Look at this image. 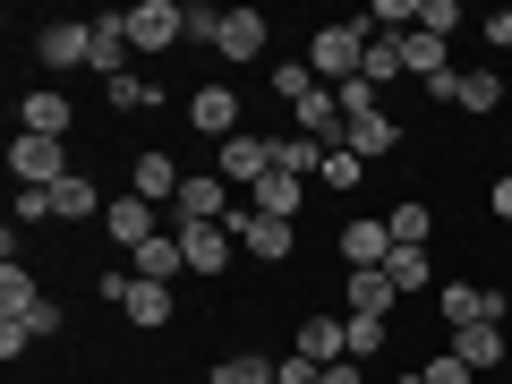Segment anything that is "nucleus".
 I'll return each mask as SVG.
<instances>
[{"mask_svg": "<svg viewBox=\"0 0 512 384\" xmlns=\"http://www.w3.org/2000/svg\"><path fill=\"white\" fill-rule=\"evenodd\" d=\"M419 384H478V376L453 359V350H444V359H427V367H419Z\"/></svg>", "mask_w": 512, "mask_h": 384, "instance_id": "obj_39", "label": "nucleus"}, {"mask_svg": "<svg viewBox=\"0 0 512 384\" xmlns=\"http://www.w3.org/2000/svg\"><path fill=\"white\" fill-rule=\"evenodd\" d=\"M436 308H444V325H504V299H495V291H478V282H444V291H436Z\"/></svg>", "mask_w": 512, "mask_h": 384, "instance_id": "obj_9", "label": "nucleus"}, {"mask_svg": "<svg viewBox=\"0 0 512 384\" xmlns=\"http://www.w3.org/2000/svg\"><path fill=\"white\" fill-rule=\"evenodd\" d=\"M231 239L248 256H265V265H282L291 239H299V222H274V214H256V205H231Z\"/></svg>", "mask_w": 512, "mask_h": 384, "instance_id": "obj_3", "label": "nucleus"}, {"mask_svg": "<svg viewBox=\"0 0 512 384\" xmlns=\"http://www.w3.org/2000/svg\"><path fill=\"white\" fill-rule=\"evenodd\" d=\"M359 171H367L359 154H350V146H333V154H325V171H316V180H325V188H359Z\"/></svg>", "mask_w": 512, "mask_h": 384, "instance_id": "obj_36", "label": "nucleus"}, {"mask_svg": "<svg viewBox=\"0 0 512 384\" xmlns=\"http://www.w3.org/2000/svg\"><path fill=\"white\" fill-rule=\"evenodd\" d=\"M384 274H393V291H427V248H393V256H384Z\"/></svg>", "mask_w": 512, "mask_h": 384, "instance_id": "obj_30", "label": "nucleus"}, {"mask_svg": "<svg viewBox=\"0 0 512 384\" xmlns=\"http://www.w3.org/2000/svg\"><path fill=\"white\" fill-rule=\"evenodd\" d=\"M342 342H350V359H376L384 350V316H342Z\"/></svg>", "mask_w": 512, "mask_h": 384, "instance_id": "obj_33", "label": "nucleus"}, {"mask_svg": "<svg viewBox=\"0 0 512 384\" xmlns=\"http://www.w3.org/2000/svg\"><path fill=\"white\" fill-rule=\"evenodd\" d=\"M9 171H18V188H60L69 180V146L60 137H9Z\"/></svg>", "mask_w": 512, "mask_h": 384, "instance_id": "obj_2", "label": "nucleus"}, {"mask_svg": "<svg viewBox=\"0 0 512 384\" xmlns=\"http://www.w3.org/2000/svg\"><path fill=\"white\" fill-rule=\"evenodd\" d=\"M18 137H69V94H18Z\"/></svg>", "mask_w": 512, "mask_h": 384, "instance_id": "obj_19", "label": "nucleus"}, {"mask_svg": "<svg viewBox=\"0 0 512 384\" xmlns=\"http://www.w3.org/2000/svg\"><path fill=\"white\" fill-rule=\"evenodd\" d=\"M274 367H282V359H256V350H248V359L214 367V384H274Z\"/></svg>", "mask_w": 512, "mask_h": 384, "instance_id": "obj_34", "label": "nucleus"}, {"mask_svg": "<svg viewBox=\"0 0 512 384\" xmlns=\"http://www.w3.org/2000/svg\"><path fill=\"white\" fill-rule=\"evenodd\" d=\"M453 26H461V0H419V35H453Z\"/></svg>", "mask_w": 512, "mask_h": 384, "instance_id": "obj_35", "label": "nucleus"}, {"mask_svg": "<svg viewBox=\"0 0 512 384\" xmlns=\"http://www.w3.org/2000/svg\"><path fill=\"white\" fill-rule=\"evenodd\" d=\"M384 231H393V248H427L436 214H427V205H393V222H384Z\"/></svg>", "mask_w": 512, "mask_h": 384, "instance_id": "obj_28", "label": "nucleus"}, {"mask_svg": "<svg viewBox=\"0 0 512 384\" xmlns=\"http://www.w3.org/2000/svg\"><path fill=\"white\" fill-rule=\"evenodd\" d=\"M103 94H111V103H120V111H146V103H163V94H154V77H146V69H128V77H111Z\"/></svg>", "mask_w": 512, "mask_h": 384, "instance_id": "obj_32", "label": "nucleus"}, {"mask_svg": "<svg viewBox=\"0 0 512 384\" xmlns=\"http://www.w3.org/2000/svg\"><path fill=\"white\" fill-rule=\"evenodd\" d=\"M35 60H43V69H86V60H94V26L52 18V26L35 35Z\"/></svg>", "mask_w": 512, "mask_h": 384, "instance_id": "obj_8", "label": "nucleus"}, {"mask_svg": "<svg viewBox=\"0 0 512 384\" xmlns=\"http://www.w3.org/2000/svg\"><path fill=\"white\" fill-rule=\"evenodd\" d=\"M52 214H60V222H86V214H103V197H94V180H86V171H69V180L52 188Z\"/></svg>", "mask_w": 512, "mask_h": 384, "instance_id": "obj_26", "label": "nucleus"}, {"mask_svg": "<svg viewBox=\"0 0 512 384\" xmlns=\"http://www.w3.org/2000/svg\"><path fill=\"white\" fill-rule=\"evenodd\" d=\"M188 171L171 163V154H137V171H128V197H146V205H180Z\"/></svg>", "mask_w": 512, "mask_h": 384, "instance_id": "obj_12", "label": "nucleus"}, {"mask_svg": "<svg viewBox=\"0 0 512 384\" xmlns=\"http://www.w3.org/2000/svg\"><path fill=\"white\" fill-rule=\"evenodd\" d=\"M128 60H137V43H128V9L94 18V60H86V69H94V77L111 86V77H128Z\"/></svg>", "mask_w": 512, "mask_h": 384, "instance_id": "obj_11", "label": "nucleus"}, {"mask_svg": "<svg viewBox=\"0 0 512 384\" xmlns=\"http://www.w3.org/2000/svg\"><path fill=\"white\" fill-rule=\"evenodd\" d=\"M180 35H188L180 0H137V9H128V43H137V52H171Z\"/></svg>", "mask_w": 512, "mask_h": 384, "instance_id": "obj_4", "label": "nucleus"}, {"mask_svg": "<svg viewBox=\"0 0 512 384\" xmlns=\"http://www.w3.org/2000/svg\"><path fill=\"white\" fill-rule=\"evenodd\" d=\"M504 77H495V69H453V103L461 111H504Z\"/></svg>", "mask_w": 512, "mask_h": 384, "instance_id": "obj_22", "label": "nucleus"}, {"mask_svg": "<svg viewBox=\"0 0 512 384\" xmlns=\"http://www.w3.org/2000/svg\"><path fill=\"white\" fill-rule=\"evenodd\" d=\"M325 384H359V359H333V367H325Z\"/></svg>", "mask_w": 512, "mask_h": 384, "instance_id": "obj_43", "label": "nucleus"}, {"mask_svg": "<svg viewBox=\"0 0 512 384\" xmlns=\"http://www.w3.org/2000/svg\"><path fill=\"white\" fill-rule=\"evenodd\" d=\"M35 274H26V265H0V316H26V308H35Z\"/></svg>", "mask_w": 512, "mask_h": 384, "instance_id": "obj_29", "label": "nucleus"}, {"mask_svg": "<svg viewBox=\"0 0 512 384\" xmlns=\"http://www.w3.org/2000/svg\"><path fill=\"white\" fill-rule=\"evenodd\" d=\"M128 274H137V282H163V291H171V282L188 274V256H180V231H163V239H146V248L128 256Z\"/></svg>", "mask_w": 512, "mask_h": 384, "instance_id": "obj_17", "label": "nucleus"}, {"mask_svg": "<svg viewBox=\"0 0 512 384\" xmlns=\"http://www.w3.org/2000/svg\"><path fill=\"white\" fill-rule=\"evenodd\" d=\"M478 35H487V43H495V52H512V9H495V18H487V26H478Z\"/></svg>", "mask_w": 512, "mask_h": 384, "instance_id": "obj_42", "label": "nucleus"}, {"mask_svg": "<svg viewBox=\"0 0 512 384\" xmlns=\"http://www.w3.org/2000/svg\"><path fill=\"white\" fill-rule=\"evenodd\" d=\"M222 60H256L265 52V18L256 9H222V43H214Z\"/></svg>", "mask_w": 512, "mask_h": 384, "instance_id": "obj_21", "label": "nucleus"}, {"mask_svg": "<svg viewBox=\"0 0 512 384\" xmlns=\"http://www.w3.org/2000/svg\"><path fill=\"white\" fill-rule=\"evenodd\" d=\"M393 299H402V291H393V274H384V265H376V274H350V316H384Z\"/></svg>", "mask_w": 512, "mask_h": 384, "instance_id": "obj_27", "label": "nucleus"}, {"mask_svg": "<svg viewBox=\"0 0 512 384\" xmlns=\"http://www.w3.org/2000/svg\"><path fill=\"white\" fill-rule=\"evenodd\" d=\"M274 384H325V367H316V359H282Z\"/></svg>", "mask_w": 512, "mask_h": 384, "instance_id": "obj_41", "label": "nucleus"}, {"mask_svg": "<svg viewBox=\"0 0 512 384\" xmlns=\"http://www.w3.org/2000/svg\"><path fill=\"white\" fill-rule=\"evenodd\" d=\"M495 214L512 222V171H504V180H495Z\"/></svg>", "mask_w": 512, "mask_h": 384, "instance_id": "obj_44", "label": "nucleus"}, {"mask_svg": "<svg viewBox=\"0 0 512 384\" xmlns=\"http://www.w3.org/2000/svg\"><path fill=\"white\" fill-rule=\"evenodd\" d=\"M265 171H282V146H274V137H248V128H239L231 146H222V180H231V188H256Z\"/></svg>", "mask_w": 512, "mask_h": 384, "instance_id": "obj_7", "label": "nucleus"}, {"mask_svg": "<svg viewBox=\"0 0 512 384\" xmlns=\"http://www.w3.org/2000/svg\"><path fill=\"white\" fill-rule=\"evenodd\" d=\"M180 231V256H188V274L214 282L222 265H231V222H171Z\"/></svg>", "mask_w": 512, "mask_h": 384, "instance_id": "obj_6", "label": "nucleus"}, {"mask_svg": "<svg viewBox=\"0 0 512 384\" xmlns=\"http://www.w3.org/2000/svg\"><path fill=\"white\" fill-rule=\"evenodd\" d=\"M9 325H26V342H52V333H60V308H52V299H35V308L9 316Z\"/></svg>", "mask_w": 512, "mask_h": 384, "instance_id": "obj_37", "label": "nucleus"}, {"mask_svg": "<svg viewBox=\"0 0 512 384\" xmlns=\"http://www.w3.org/2000/svg\"><path fill=\"white\" fill-rule=\"evenodd\" d=\"M384 256H393V231L384 222H342V265L350 274H376Z\"/></svg>", "mask_w": 512, "mask_h": 384, "instance_id": "obj_18", "label": "nucleus"}, {"mask_svg": "<svg viewBox=\"0 0 512 384\" xmlns=\"http://www.w3.org/2000/svg\"><path fill=\"white\" fill-rule=\"evenodd\" d=\"M18 222H26V231H35V222H60L52 214V188H18Z\"/></svg>", "mask_w": 512, "mask_h": 384, "instance_id": "obj_38", "label": "nucleus"}, {"mask_svg": "<svg viewBox=\"0 0 512 384\" xmlns=\"http://www.w3.org/2000/svg\"><path fill=\"white\" fill-rule=\"evenodd\" d=\"M367 35H376V26H316V43H308V69L325 77V86H350V77L367 69Z\"/></svg>", "mask_w": 512, "mask_h": 384, "instance_id": "obj_1", "label": "nucleus"}, {"mask_svg": "<svg viewBox=\"0 0 512 384\" xmlns=\"http://www.w3.org/2000/svg\"><path fill=\"white\" fill-rule=\"evenodd\" d=\"M222 171H188V188H180V205H171V214L180 222H231V197H222Z\"/></svg>", "mask_w": 512, "mask_h": 384, "instance_id": "obj_13", "label": "nucleus"}, {"mask_svg": "<svg viewBox=\"0 0 512 384\" xmlns=\"http://www.w3.org/2000/svg\"><path fill=\"white\" fill-rule=\"evenodd\" d=\"M103 299H120V308H128V325H171V291H163V282H137V274H103Z\"/></svg>", "mask_w": 512, "mask_h": 384, "instance_id": "obj_5", "label": "nucleus"}, {"mask_svg": "<svg viewBox=\"0 0 512 384\" xmlns=\"http://www.w3.org/2000/svg\"><path fill=\"white\" fill-rule=\"evenodd\" d=\"M103 231L120 239L128 256L146 248V239H163V231H154V205H146V197H111V205H103Z\"/></svg>", "mask_w": 512, "mask_h": 384, "instance_id": "obj_15", "label": "nucleus"}, {"mask_svg": "<svg viewBox=\"0 0 512 384\" xmlns=\"http://www.w3.org/2000/svg\"><path fill=\"white\" fill-rule=\"evenodd\" d=\"M299 197H308L299 171H265V180L248 188V205H256V214H274V222H299Z\"/></svg>", "mask_w": 512, "mask_h": 384, "instance_id": "obj_20", "label": "nucleus"}, {"mask_svg": "<svg viewBox=\"0 0 512 384\" xmlns=\"http://www.w3.org/2000/svg\"><path fill=\"white\" fill-rule=\"evenodd\" d=\"M402 60H410V77H427V86H444V77H453V60H444V43H436V35H419V26L402 35Z\"/></svg>", "mask_w": 512, "mask_h": 384, "instance_id": "obj_24", "label": "nucleus"}, {"mask_svg": "<svg viewBox=\"0 0 512 384\" xmlns=\"http://www.w3.org/2000/svg\"><path fill=\"white\" fill-rule=\"evenodd\" d=\"M299 359H316V367L350 359V342H342V316H308V325H299Z\"/></svg>", "mask_w": 512, "mask_h": 384, "instance_id": "obj_23", "label": "nucleus"}, {"mask_svg": "<svg viewBox=\"0 0 512 384\" xmlns=\"http://www.w3.org/2000/svg\"><path fill=\"white\" fill-rule=\"evenodd\" d=\"M274 146H282V171H299V180H308V171H325V137H274Z\"/></svg>", "mask_w": 512, "mask_h": 384, "instance_id": "obj_31", "label": "nucleus"}, {"mask_svg": "<svg viewBox=\"0 0 512 384\" xmlns=\"http://www.w3.org/2000/svg\"><path fill=\"white\" fill-rule=\"evenodd\" d=\"M444 350H453V359L470 367V376H495V367H504V325H461Z\"/></svg>", "mask_w": 512, "mask_h": 384, "instance_id": "obj_16", "label": "nucleus"}, {"mask_svg": "<svg viewBox=\"0 0 512 384\" xmlns=\"http://www.w3.org/2000/svg\"><path fill=\"white\" fill-rule=\"evenodd\" d=\"M402 69H410V60H402V35H367V69H359L367 86L384 94V86H393V77H402Z\"/></svg>", "mask_w": 512, "mask_h": 384, "instance_id": "obj_25", "label": "nucleus"}, {"mask_svg": "<svg viewBox=\"0 0 512 384\" xmlns=\"http://www.w3.org/2000/svg\"><path fill=\"white\" fill-rule=\"evenodd\" d=\"M188 43H222V9L197 0V9H188Z\"/></svg>", "mask_w": 512, "mask_h": 384, "instance_id": "obj_40", "label": "nucleus"}, {"mask_svg": "<svg viewBox=\"0 0 512 384\" xmlns=\"http://www.w3.org/2000/svg\"><path fill=\"white\" fill-rule=\"evenodd\" d=\"M342 146L359 154V163H376V154L402 146V120H393V111H359V120H342Z\"/></svg>", "mask_w": 512, "mask_h": 384, "instance_id": "obj_14", "label": "nucleus"}, {"mask_svg": "<svg viewBox=\"0 0 512 384\" xmlns=\"http://www.w3.org/2000/svg\"><path fill=\"white\" fill-rule=\"evenodd\" d=\"M188 120H197V137L231 146V137H239V94L231 86H197V94H188Z\"/></svg>", "mask_w": 512, "mask_h": 384, "instance_id": "obj_10", "label": "nucleus"}]
</instances>
